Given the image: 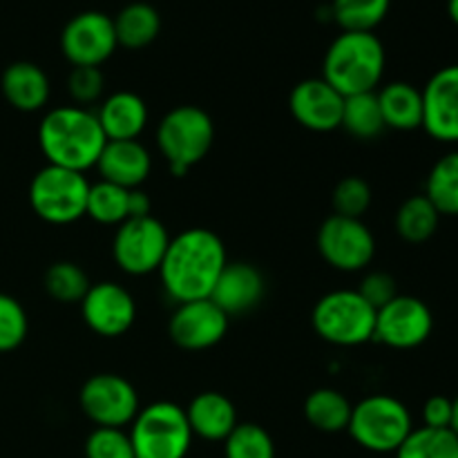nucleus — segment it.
Wrapping results in <instances>:
<instances>
[{
	"label": "nucleus",
	"instance_id": "nucleus-1",
	"mask_svg": "<svg viewBox=\"0 0 458 458\" xmlns=\"http://www.w3.org/2000/svg\"><path fill=\"white\" fill-rule=\"evenodd\" d=\"M226 264V249L217 233L188 228L173 237L165 249L159 267L161 284L179 304L210 298Z\"/></svg>",
	"mask_w": 458,
	"mask_h": 458
},
{
	"label": "nucleus",
	"instance_id": "nucleus-2",
	"mask_svg": "<svg viewBox=\"0 0 458 458\" xmlns=\"http://www.w3.org/2000/svg\"><path fill=\"white\" fill-rule=\"evenodd\" d=\"M38 143L49 165L85 173L97 165L107 139L94 112L79 106H61L49 110L40 121Z\"/></svg>",
	"mask_w": 458,
	"mask_h": 458
},
{
	"label": "nucleus",
	"instance_id": "nucleus-3",
	"mask_svg": "<svg viewBox=\"0 0 458 458\" xmlns=\"http://www.w3.org/2000/svg\"><path fill=\"white\" fill-rule=\"evenodd\" d=\"M322 79L344 98L376 92L385 74V47L374 31H343L325 54Z\"/></svg>",
	"mask_w": 458,
	"mask_h": 458
},
{
	"label": "nucleus",
	"instance_id": "nucleus-4",
	"mask_svg": "<svg viewBox=\"0 0 458 458\" xmlns=\"http://www.w3.org/2000/svg\"><path fill=\"white\" fill-rule=\"evenodd\" d=\"M215 141L213 119L197 106H179L161 119L157 146L174 177H183L210 152Z\"/></svg>",
	"mask_w": 458,
	"mask_h": 458
},
{
	"label": "nucleus",
	"instance_id": "nucleus-5",
	"mask_svg": "<svg viewBox=\"0 0 458 458\" xmlns=\"http://www.w3.org/2000/svg\"><path fill=\"white\" fill-rule=\"evenodd\" d=\"M128 434L134 458H186L192 445L186 410L170 401L152 403L139 410Z\"/></svg>",
	"mask_w": 458,
	"mask_h": 458
},
{
	"label": "nucleus",
	"instance_id": "nucleus-6",
	"mask_svg": "<svg viewBox=\"0 0 458 458\" xmlns=\"http://www.w3.org/2000/svg\"><path fill=\"white\" fill-rule=\"evenodd\" d=\"M311 322L316 334L335 347H358L374 338L376 309L358 291H331L318 300Z\"/></svg>",
	"mask_w": 458,
	"mask_h": 458
},
{
	"label": "nucleus",
	"instance_id": "nucleus-7",
	"mask_svg": "<svg viewBox=\"0 0 458 458\" xmlns=\"http://www.w3.org/2000/svg\"><path fill=\"white\" fill-rule=\"evenodd\" d=\"M411 429L414 423L410 410L398 398L378 394L353 405L347 432L365 450L387 454L405 443Z\"/></svg>",
	"mask_w": 458,
	"mask_h": 458
},
{
	"label": "nucleus",
	"instance_id": "nucleus-8",
	"mask_svg": "<svg viewBox=\"0 0 458 458\" xmlns=\"http://www.w3.org/2000/svg\"><path fill=\"white\" fill-rule=\"evenodd\" d=\"M89 182L83 173L45 165L30 183V204L43 222L65 226L81 219L88 208Z\"/></svg>",
	"mask_w": 458,
	"mask_h": 458
},
{
	"label": "nucleus",
	"instance_id": "nucleus-9",
	"mask_svg": "<svg viewBox=\"0 0 458 458\" xmlns=\"http://www.w3.org/2000/svg\"><path fill=\"white\" fill-rule=\"evenodd\" d=\"M170 244L168 231L157 217H130L119 224L112 240V255L128 276H148L159 271Z\"/></svg>",
	"mask_w": 458,
	"mask_h": 458
},
{
	"label": "nucleus",
	"instance_id": "nucleus-10",
	"mask_svg": "<svg viewBox=\"0 0 458 458\" xmlns=\"http://www.w3.org/2000/svg\"><path fill=\"white\" fill-rule=\"evenodd\" d=\"M318 250L329 267L353 273L369 267L376 255V240L362 219L331 215L318 231Z\"/></svg>",
	"mask_w": 458,
	"mask_h": 458
},
{
	"label": "nucleus",
	"instance_id": "nucleus-11",
	"mask_svg": "<svg viewBox=\"0 0 458 458\" xmlns=\"http://www.w3.org/2000/svg\"><path fill=\"white\" fill-rule=\"evenodd\" d=\"M81 410L97 428L130 425L139 414V394L130 380L119 374H97L85 380L79 394Z\"/></svg>",
	"mask_w": 458,
	"mask_h": 458
},
{
	"label": "nucleus",
	"instance_id": "nucleus-12",
	"mask_svg": "<svg viewBox=\"0 0 458 458\" xmlns=\"http://www.w3.org/2000/svg\"><path fill=\"white\" fill-rule=\"evenodd\" d=\"M119 47L114 21L103 12H81L61 31V52L74 67H101Z\"/></svg>",
	"mask_w": 458,
	"mask_h": 458
},
{
	"label": "nucleus",
	"instance_id": "nucleus-13",
	"mask_svg": "<svg viewBox=\"0 0 458 458\" xmlns=\"http://www.w3.org/2000/svg\"><path fill=\"white\" fill-rule=\"evenodd\" d=\"M434 316L423 300L396 295L376 311L374 340L392 349H416L432 335Z\"/></svg>",
	"mask_w": 458,
	"mask_h": 458
},
{
	"label": "nucleus",
	"instance_id": "nucleus-14",
	"mask_svg": "<svg viewBox=\"0 0 458 458\" xmlns=\"http://www.w3.org/2000/svg\"><path fill=\"white\" fill-rule=\"evenodd\" d=\"M228 331V316L210 298L182 302L170 316L168 334L186 352H204L222 343Z\"/></svg>",
	"mask_w": 458,
	"mask_h": 458
},
{
	"label": "nucleus",
	"instance_id": "nucleus-15",
	"mask_svg": "<svg viewBox=\"0 0 458 458\" xmlns=\"http://www.w3.org/2000/svg\"><path fill=\"white\" fill-rule=\"evenodd\" d=\"M81 313L89 329L101 338H119L137 318V304L132 295L116 282H98L89 286L81 300Z\"/></svg>",
	"mask_w": 458,
	"mask_h": 458
},
{
	"label": "nucleus",
	"instance_id": "nucleus-16",
	"mask_svg": "<svg viewBox=\"0 0 458 458\" xmlns=\"http://www.w3.org/2000/svg\"><path fill=\"white\" fill-rule=\"evenodd\" d=\"M293 119L311 132H331L343 123L344 97L325 79L300 81L289 97Z\"/></svg>",
	"mask_w": 458,
	"mask_h": 458
},
{
	"label": "nucleus",
	"instance_id": "nucleus-17",
	"mask_svg": "<svg viewBox=\"0 0 458 458\" xmlns=\"http://www.w3.org/2000/svg\"><path fill=\"white\" fill-rule=\"evenodd\" d=\"M423 92V128L432 139L458 143V65L438 70Z\"/></svg>",
	"mask_w": 458,
	"mask_h": 458
},
{
	"label": "nucleus",
	"instance_id": "nucleus-18",
	"mask_svg": "<svg viewBox=\"0 0 458 458\" xmlns=\"http://www.w3.org/2000/svg\"><path fill=\"white\" fill-rule=\"evenodd\" d=\"M262 295L264 277L253 264L228 262L224 267L222 276L217 277V284L210 293V300L231 318L258 307Z\"/></svg>",
	"mask_w": 458,
	"mask_h": 458
},
{
	"label": "nucleus",
	"instance_id": "nucleus-19",
	"mask_svg": "<svg viewBox=\"0 0 458 458\" xmlns=\"http://www.w3.org/2000/svg\"><path fill=\"white\" fill-rule=\"evenodd\" d=\"M97 168L101 173L103 182L134 191L150 174L152 159L146 146L139 143V139H132V141H107L101 157H98Z\"/></svg>",
	"mask_w": 458,
	"mask_h": 458
},
{
	"label": "nucleus",
	"instance_id": "nucleus-20",
	"mask_svg": "<svg viewBox=\"0 0 458 458\" xmlns=\"http://www.w3.org/2000/svg\"><path fill=\"white\" fill-rule=\"evenodd\" d=\"M186 419L192 437L224 443L237 425V410L228 396L219 392L197 394L186 407Z\"/></svg>",
	"mask_w": 458,
	"mask_h": 458
},
{
	"label": "nucleus",
	"instance_id": "nucleus-21",
	"mask_svg": "<svg viewBox=\"0 0 458 458\" xmlns=\"http://www.w3.org/2000/svg\"><path fill=\"white\" fill-rule=\"evenodd\" d=\"M97 119L107 141H132L148 125V106L139 94L114 92L98 107Z\"/></svg>",
	"mask_w": 458,
	"mask_h": 458
},
{
	"label": "nucleus",
	"instance_id": "nucleus-22",
	"mask_svg": "<svg viewBox=\"0 0 458 458\" xmlns=\"http://www.w3.org/2000/svg\"><path fill=\"white\" fill-rule=\"evenodd\" d=\"M0 88H3V94L9 106L21 112L43 110L49 101V94H52L47 74L36 63L30 61L12 63L3 72Z\"/></svg>",
	"mask_w": 458,
	"mask_h": 458
},
{
	"label": "nucleus",
	"instance_id": "nucleus-23",
	"mask_svg": "<svg viewBox=\"0 0 458 458\" xmlns=\"http://www.w3.org/2000/svg\"><path fill=\"white\" fill-rule=\"evenodd\" d=\"M383 114L385 128L410 130L423 128V92L405 81H394L385 85L380 92H376Z\"/></svg>",
	"mask_w": 458,
	"mask_h": 458
},
{
	"label": "nucleus",
	"instance_id": "nucleus-24",
	"mask_svg": "<svg viewBox=\"0 0 458 458\" xmlns=\"http://www.w3.org/2000/svg\"><path fill=\"white\" fill-rule=\"evenodd\" d=\"M116 43L128 49L148 47L161 31V16L150 3H130L116 13Z\"/></svg>",
	"mask_w": 458,
	"mask_h": 458
},
{
	"label": "nucleus",
	"instance_id": "nucleus-25",
	"mask_svg": "<svg viewBox=\"0 0 458 458\" xmlns=\"http://www.w3.org/2000/svg\"><path fill=\"white\" fill-rule=\"evenodd\" d=\"M352 411L353 405L349 403V398L331 387L316 389L309 394L307 403H304V416L311 428L327 434L344 432L352 420Z\"/></svg>",
	"mask_w": 458,
	"mask_h": 458
},
{
	"label": "nucleus",
	"instance_id": "nucleus-26",
	"mask_svg": "<svg viewBox=\"0 0 458 458\" xmlns=\"http://www.w3.org/2000/svg\"><path fill=\"white\" fill-rule=\"evenodd\" d=\"M425 197L441 215L458 217V150L443 155L429 170Z\"/></svg>",
	"mask_w": 458,
	"mask_h": 458
},
{
	"label": "nucleus",
	"instance_id": "nucleus-27",
	"mask_svg": "<svg viewBox=\"0 0 458 458\" xmlns=\"http://www.w3.org/2000/svg\"><path fill=\"white\" fill-rule=\"evenodd\" d=\"M441 213L425 195H414L396 213V231L410 244H423L437 233Z\"/></svg>",
	"mask_w": 458,
	"mask_h": 458
},
{
	"label": "nucleus",
	"instance_id": "nucleus-28",
	"mask_svg": "<svg viewBox=\"0 0 458 458\" xmlns=\"http://www.w3.org/2000/svg\"><path fill=\"white\" fill-rule=\"evenodd\" d=\"M340 128H344L352 137L362 139V141H369V139L378 137L385 130V121L383 114H380L376 92L353 94V97L344 98L343 123H340Z\"/></svg>",
	"mask_w": 458,
	"mask_h": 458
},
{
	"label": "nucleus",
	"instance_id": "nucleus-29",
	"mask_svg": "<svg viewBox=\"0 0 458 458\" xmlns=\"http://www.w3.org/2000/svg\"><path fill=\"white\" fill-rule=\"evenodd\" d=\"M128 188H121L110 182L89 183L88 192V208L85 215L103 226H119L128 219Z\"/></svg>",
	"mask_w": 458,
	"mask_h": 458
},
{
	"label": "nucleus",
	"instance_id": "nucleus-30",
	"mask_svg": "<svg viewBox=\"0 0 458 458\" xmlns=\"http://www.w3.org/2000/svg\"><path fill=\"white\" fill-rule=\"evenodd\" d=\"M396 458H458V437L452 429L414 428Z\"/></svg>",
	"mask_w": 458,
	"mask_h": 458
},
{
	"label": "nucleus",
	"instance_id": "nucleus-31",
	"mask_svg": "<svg viewBox=\"0 0 458 458\" xmlns=\"http://www.w3.org/2000/svg\"><path fill=\"white\" fill-rule=\"evenodd\" d=\"M392 0H334L331 16L343 31H374L389 13Z\"/></svg>",
	"mask_w": 458,
	"mask_h": 458
},
{
	"label": "nucleus",
	"instance_id": "nucleus-32",
	"mask_svg": "<svg viewBox=\"0 0 458 458\" xmlns=\"http://www.w3.org/2000/svg\"><path fill=\"white\" fill-rule=\"evenodd\" d=\"M89 286L88 273L74 262H56L45 273V291L61 304L81 302Z\"/></svg>",
	"mask_w": 458,
	"mask_h": 458
},
{
	"label": "nucleus",
	"instance_id": "nucleus-33",
	"mask_svg": "<svg viewBox=\"0 0 458 458\" xmlns=\"http://www.w3.org/2000/svg\"><path fill=\"white\" fill-rule=\"evenodd\" d=\"M226 458H276L271 434L258 423H237L224 441Z\"/></svg>",
	"mask_w": 458,
	"mask_h": 458
},
{
	"label": "nucleus",
	"instance_id": "nucleus-34",
	"mask_svg": "<svg viewBox=\"0 0 458 458\" xmlns=\"http://www.w3.org/2000/svg\"><path fill=\"white\" fill-rule=\"evenodd\" d=\"M331 204H334V215H343V217L362 219V215L369 210L371 206V188L362 177H344L335 183L334 195H331Z\"/></svg>",
	"mask_w": 458,
	"mask_h": 458
},
{
	"label": "nucleus",
	"instance_id": "nucleus-35",
	"mask_svg": "<svg viewBox=\"0 0 458 458\" xmlns=\"http://www.w3.org/2000/svg\"><path fill=\"white\" fill-rule=\"evenodd\" d=\"M27 313L16 298L0 293V353L13 352L27 338Z\"/></svg>",
	"mask_w": 458,
	"mask_h": 458
},
{
	"label": "nucleus",
	"instance_id": "nucleus-36",
	"mask_svg": "<svg viewBox=\"0 0 458 458\" xmlns=\"http://www.w3.org/2000/svg\"><path fill=\"white\" fill-rule=\"evenodd\" d=\"M85 458H134L130 434L121 428H97L85 441Z\"/></svg>",
	"mask_w": 458,
	"mask_h": 458
},
{
	"label": "nucleus",
	"instance_id": "nucleus-37",
	"mask_svg": "<svg viewBox=\"0 0 458 458\" xmlns=\"http://www.w3.org/2000/svg\"><path fill=\"white\" fill-rule=\"evenodd\" d=\"M103 88H106V76H103L101 67H74L67 76V89H70V97L79 103V107L98 101Z\"/></svg>",
	"mask_w": 458,
	"mask_h": 458
},
{
	"label": "nucleus",
	"instance_id": "nucleus-38",
	"mask_svg": "<svg viewBox=\"0 0 458 458\" xmlns=\"http://www.w3.org/2000/svg\"><path fill=\"white\" fill-rule=\"evenodd\" d=\"M358 293H360L362 298H365L367 302L378 311V309H383L385 304L392 302V300L398 295L396 280H394L389 273H380V271L369 273V276L362 280V286Z\"/></svg>",
	"mask_w": 458,
	"mask_h": 458
},
{
	"label": "nucleus",
	"instance_id": "nucleus-39",
	"mask_svg": "<svg viewBox=\"0 0 458 458\" xmlns=\"http://www.w3.org/2000/svg\"><path fill=\"white\" fill-rule=\"evenodd\" d=\"M452 423V398L432 396L423 405V425L434 429H450Z\"/></svg>",
	"mask_w": 458,
	"mask_h": 458
},
{
	"label": "nucleus",
	"instance_id": "nucleus-40",
	"mask_svg": "<svg viewBox=\"0 0 458 458\" xmlns=\"http://www.w3.org/2000/svg\"><path fill=\"white\" fill-rule=\"evenodd\" d=\"M150 215V197L143 191L134 188L128 197V219L130 217H148Z\"/></svg>",
	"mask_w": 458,
	"mask_h": 458
},
{
	"label": "nucleus",
	"instance_id": "nucleus-41",
	"mask_svg": "<svg viewBox=\"0 0 458 458\" xmlns=\"http://www.w3.org/2000/svg\"><path fill=\"white\" fill-rule=\"evenodd\" d=\"M450 429L458 437V396L452 401V423H450Z\"/></svg>",
	"mask_w": 458,
	"mask_h": 458
},
{
	"label": "nucleus",
	"instance_id": "nucleus-42",
	"mask_svg": "<svg viewBox=\"0 0 458 458\" xmlns=\"http://www.w3.org/2000/svg\"><path fill=\"white\" fill-rule=\"evenodd\" d=\"M447 13H450L452 22L458 27V0H447Z\"/></svg>",
	"mask_w": 458,
	"mask_h": 458
}]
</instances>
